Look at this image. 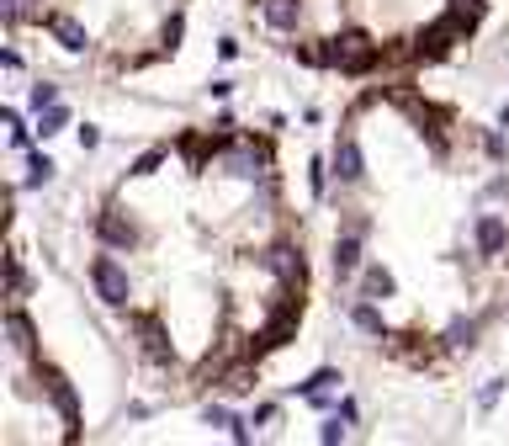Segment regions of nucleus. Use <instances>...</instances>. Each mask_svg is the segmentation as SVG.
Listing matches in <instances>:
<instances>
[{"label": "nucleus", "mask_w": 509, "mask_h": 446, "mask_svg": "<svg viewBox=\"0 0 509 446\" xmlns=\"http://www.w3.org/2000/svg\"><path fill=\"white\" fill-rule=\"evenodd\" d=\"M191 0H5V22L101 75H144L176 54Z\"/></svg>", "instance_id": "20e7f679"}, {"label": "nucleus", "mask_w": 509, "mask_h": 446, "mask_svg": "<svg viewBox=\"0 0 509 446\" xmlns=\"http://www.w3.org/2000/svg\"><path fill=\"white\" fill-rule=\"evenodd\" d=\"M86 277L127 356L176 399L239 393L298 340L313 255L276 138L186 123L96 197Z\"/></svg>", "instance_id": "f257e3e1"}, {"label": "nucleus", "mask_w": 509, "mask_h": 446, "mask_svg": "<svg viewBox=\"0 0 509 446\" xmlns=\"http://www.w3.org/2000/svg\"><path fill=\"white\" fill-rule=\"evenodd\" d=\"M260 43L340 80L414 75L483 27L494 0H234Z\"/></svg>", "instance_id": "7ed1b4c3"}, {"label": "nucleus", "mask_w": 509, "mask_h": 446, "mask_svg": "<svg viewBox=\"0 0 509 446\" xmlns=\"http://www.w3.org/2000/svg\"><path fill=\"white\" fill-rule=\"evenodd\" d=\"M5 441H69L75 436V399L69 382L48 367L32 340L22 277L11 271V309H5Z\"/></svg>", "instance_id": "39448f33"}, {"label": "nucleus", "mask_w": 509, "mask_h": 446, "mask_svg": "<svg viewBox=\"0 0 509 446\" xmlns=\"http://www.w3.org/2000/svg\"><path fill=\"white\" fill-rule=\"evenodd\" d=\"M330 282L372 356L467 367L509 324V144L409 75L366 80L330 144Z\"/></svg>", "instance_id": "f03ea898"}]
</instances>
